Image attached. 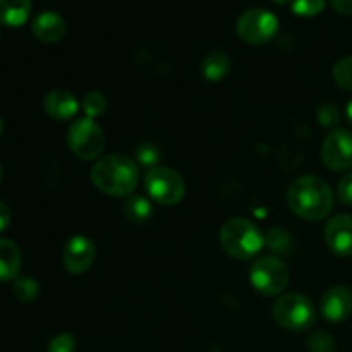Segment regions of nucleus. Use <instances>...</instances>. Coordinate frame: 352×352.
Here are the masks:
<instances>
[{
    "mask_svg": "<svg viewBox=\"0 0 352 352\" xmlns=\"http://www.w3.org/2000/svg\"><path fill=\"white\" fill-rule=\"evenodd\" d=\"M287 205L301 219L322 220L332 212L333 192L323 179L305 175L289 186Z\"/></svg>",
    "mask_w": 352,
    "mask_h": 352,
    "instance_id": "1",
    "label": "nucleus"
},
{
    "mask_svg": "<svg viewBox=\"0 0 352 352\" xmlns=\"http://www.w3.org/2000/svg\"><path fill=\"white\" fill-rule=\"evenodd\" d=\"M91 181L103 195L122 198L136 189L138 167L126 155H107L93 165Z\"/></svg>",
    "mask_w": 352,
    "mask_h": 352,
    "instance_id": "2",
    "label": "nucleus"
},
{
    "mask_svg": "<svg viewBox=\"0 0 352 352\" xmlns=\"http://www.w3.org/2000/svg\"><path fill=\"white\" fill-rule=\"evenodd\" d=\"M220 246L236 260H251L263 250L265 237L251 220L243 217L229 219L220 229Z\"/></svg>",
    "mask_w": 352,
    "mask_h": 352,
    "instance_id": "3",
    "label": "nucleus"
},
{
    "mask_svg": "<svg viewBox=\"0 0 352 352\" xmlns=\"http://www.w3.org/2000/svg\"><path fill=\"white\" fill-rule=\"evenodd\" d=\"M274 320L278 327L291 332H305L315 325V306L311 299L299 292H291L275 301Z\"/></svg>",
    "mask_w": 352,
    "mask_h": 352,
    "instance_id": "4",
    "label": "nucleus"
},
{
    "mask_svg": "<svg viewBox=\"0 0 352 352\" xmlns=\"http://www.w3.org/2000/svg\"><path fill=\"white\" fill-rule=\"evenodd\" d=\"M144 186L151 199L164 206L177 205L186 195L184 179L168 167H151L144 177Z\"/></svg>",
    "mask_w": 352,
    "mask_h": 352,
    "instance_id": "5",
    "label": "nucleus"
},
{
    "mask_svg": "<svg viewBox=\"0 0 352 352\" xmlns=\"http://www.w3.org/2000/svg\"><path fill=\"white\" fill-rule=\"evenodd\" d=\"M67 144L81 160H95L105 150V133L93 119H79L67 129Z\"/></svg>",
    "mask_w": 352,
    "mask_h": 352,
    "instance_id": "6",
    "label": "nucleus"
},
{
    "mask_svg": "<svg viewBox=\"0 0 352 352\" xmlns=\"http://www.w3.org/2000/svg\"><path fill=\"white\" fill-rule=\"evenodd\" d=\"M253 287L263 296H278L289 285V268L278 258H258L250 270Z\"/></svg>",
    "mask_w": 352,
    "mask_h": 352,
    "instance_id": "7",
    "label": "nucleus"
},
{
    "mask_svg": "<svg viewBox=\"0 0 352 352\" xmlns=\"http://www.w3.org/2000/svg\"><path fill=\"white\" fill-rule=\"evenodd\" d=\"M237 34L250 45L270 43L278 31V19L267 9H250L237 19Z\"/></svg>",
    "mask_w": 352,
    "mask_h": 352,
    "instance_id": "8",
    "label": "nucleus"
},
{
    "mask_svg": "<svg viewBox=\"0 0 352 352\" xmlns=\"http://www.w3.org/2000/svg\"><path fill=\"white\" fill-rule=\"evenodd\" d=\"M322 160L327 168L344 172L352 167V133L336 129L325 138L322 146Z\"/></svg>",
    "mask_w": 352,
    "mask_h": 352,
    "instance_id": "9",
    "label": "nucleus"
},
{
    "mask_svg": "<svg viewBox=\"0 0 352 352\" xmlns=\"http://www.w3.org/2000/svg\"><path fill=\"white\" fill-rule=\"evenodd\" d=\"M96 256V248L86 236H74L67 241L62 253V261L69 274L81 275L91 268Z\"/></svg>",
    "mask_w": 352,
    "mask_h": 352,
    "instance_id": "10",
    "label": "nucleus"
},
{
    "mask_svg": "<svg viewBox=\"0 0 352 352\" xmlns=\"http://www.w3.org/2000/svg\"><path fill=\"white\" fill-rule=\"evenodd\" d=\"M320 309L329 322H344L352 315V291L346 285H333L322 296Z\"/></svg>",
    "mask_w": 352,
    "mask_h": 352,
    "instance_id": "11",
    "label": "nucleus"
},
{
    "mask_svg": "<svg viewBox=\"0 0 352 352\" xmlns=\"http://www.w3.org/2000/svg\"><path fill=\"white\" fill-rule=\"evenodd\" d=\"M325 243L337 256L352 254V215H336L325 226Z\"/></svg>",
    "mask_w": 352,
    "mask_h": 352,
    "instance_id": "12",
    "label": "nucleus"
},
{
    "mask_svg": "<svg viewBox=\"0 0 352 352\" xmlns=\"http://www.w3.org/2000/svg\"><path fill=\"white\" fill-rule=\"evenodd\" d=\"M65 30V21L60 14L52 12V10H45V12L38 14L33 21V26H31V31H33L34 36L38 38L43 43H57L64 38Z\"/></svg>",
    "mask_w": 352,
    "mask_h": 352,
    "instance_id": "13",
    "label": "nucleus"
},
{
    "mask_svg": "<svg viewBox=\"0 0 352 352\" xmlns=\"http://www.w3.org/2000/svg\"><path fill=\"white\" fill-rule=\"evenodd\" d=\"M43 109L52 119L69 120L78 113L79 102L71 91H65V89H54V91L47 93V96H45Z\"/></svg>",
    "mask_w": 352,
    "mask_h": 352,
    "instance_id": "14",
    "label": "nucleus"
},
{
    "mask_svg": "<svg viewBox=\"0 0 352 352\" xmlns=\"http://www.w3.org/2000/svg\"><path fill=\"white\" fill-rule=\"evenodd\" d=\"M21 270V251L16 243L0 239V282H9L17 277Z\"/></svg>",
    "mask_w": 352,
    "mask_h": 352,
    "instance_id": "15",
    "label": "nucleus"
},
{
    "mask_svg": "<svg viewBox=\"0 0 352 352\" xmlns=\"http://www.w3.org/2000/svg\"><path fill=\"white\" fill-rule=\"evenodd\" d=\"M31 0H0V23L9 28H19L30 19Z\"/></svg>",
    "mask_w": 352,
    "mask_h": 352,
    "instance_id": "16",
    "label": "nucleus"
},
{
    "mask_svg": "<svg viewBox=\"0 0 352 352\" xmlns=\"http://www.w3.org/2000/svg\"><path fill=\"white\" fill-rule=\"evenodd\" d=\"M230 71V58L223 52H212L201 62V72L208 81L217 82Z\"/></svg>",
    "mask_w": 352,
    "mask_h": 352,
    "instance_id": "17",
    "label": "nucleus"
},
{
    "mask_svg": "<svg viewBox=\"0 0 352 352\" xmlns=\"http://www.w3.org/2000/svg\"><path fill=\"white\" fill-rule=\"evenodd\" d=\"M153 213V206L143 196H131L124 205V215L133 223H144Z\"/></svg>",
    "mask_w": 352,
    "mask_h": 352,
    "instance_id": "18",
    "label": "nucleus"
},
{
    "mask_svg": "<svg viewBox=\"0 0 352 352\" xmlns=\"http://www.w3.org/2000/svg\"><path fill=\"white\" fill-rule=\"evenodd\" d=\"M81 107H82V112L86 113V117L95 120L96 117H100L105 113L107 98L100 91H89L82 96Z\"/></svg>",
    "mask_w": 352,
    "mask_h": 352,
    "instance_id": "19",
    "label": "nucleus"
},
{
    "mask_svg": "<svg viewBox=\"0 0 352 352\" xmlns=\"http://www.w3.org/2000/svg\"><path fill=\"white\" fill-rule=\"evenodd\" d=\"M38 284L33 280V278H19V280L14 282L12 292L16 296L17 301L21 302H33L34 299L38 298Z\"/></svg>",
    "mask_w": 352,
    "mask_h": 352,
    "instance_id": "20",
    "label": "nucleus"
},
{
    "mask_svg": "<svg viewBox=\"0 0 352 352\" xmlns=\"http://www.w3.org/2000/svg\"><path fill=\"white\" fill-rule=\"evenodd\" d=\"M333 81L342 89L352 91V55L342 58L333 65Z\"/></svg>",
    "mask_w": 352,
    "mask_h": 352,
    "instance_id": "21",
    "label": "nucleus"
},
{
    "mask_svg": "<svg viewBox=\"0 0 352 352\" xmlns=\"http://www.w3.org/2000/svg\"><path fill=\"white\" fill-rule=\"evenodd\" d=\"M327 6V0H292V12L301 17L318 16Z\"/></svg>",
    "mask_w": 352,
    "mask_h": 352,
    "instance_id": "22",
    "label": "nucleus"
},
{
    "mask_svg": "<svg viewBox=\"0 0 352 352\" xmlns=\"http://www.w3.org/2000/svg\"><path fill=\"white\" fill-rule=\"evenodd\" d=\"M265 243H267L268 246H270V250L275 251V253H285V251L291 250L292 237L287 230L272 229L270 232H268Z\"/></svg>",
    "mask_w": 352,
    "mask_h": 352,
    "instance_id": "23",
    "label": "nucleus"
},
{
    "mask_svg": "<svg viewBox=\"0 0 352 352\" xmlns=\"http://www.w3.org/2000/svg\"><path fill=\"white\" fill-rule=\"evenodd\" d=\"M309 352H336V340L329 332L316 330L308 339Z\"/></svg>",
    "mask_w": 352,
    "mask_h": 352,
    "instance_id": "24",
    "label": "nucleus"
},
{
    "mask_svg": "<svg viewBox=\"0 0 352 352\" xmlns=\"http://www.w3.org/2000/svg\"><path fill=\"white\" fill-rule=\"evenodd\" d=\"M318 120L323 127H333L340 122V110L339 107L332 103H325L318 110Z\"/></svg>",
    "mask_w": 352,
    "mask_h": 352,
    "instance_id": "25",
    "label": "nucleus"
},
{
    "mask_svg": "<svg viewBox=\"0 0 352 352\" xmlns=\"http://www.w3.org/2000/svg\"><path fill=\"white\" fill-rule=\"evenodd\" d=\"M76 339L71 333H60L55 339H52L48 352H74Z\"/></svg>",
    "mask_w": 352,
    "mask_h": 352,
    "instance_id": "26",
    "label": "nucleus"
},
{
    "mask_svg": "<svg viewBox=\"0 0 352 352\" xmlns=\"http://www.w3.org/2000/svg\"><path fill=\"white\" fill-rule=\"evenodd\" d=\"M337 196L344 205L352 206V172L342 175V179L337 184Z\"/></svg>",
    "mask_w": 352,
    "mask_h": 352,
    "instance_id": "27",
    "label": "nucleus"
},
{
    "mask_svg": "<svg viewBox=\"0 0 352 352\" xmlns=\"http://www.w3.org/2000/svg\"><path fill=\"white\" fill-rule=\"evenodd\" d=\"M138 160L143 165H153L155 167V164L158 160V151L155 148H151L150 144H144V146H141L138 150Z\"/></svg>",
    "mask_w": 352,
    "mask_h": 352,
    "instance_id": "28",
    "label": "nucleus"
},
{
    "mask_svg": "<svg viewBox=\"0 0 352 352\" xmlns=\"http://www.w3.org/2000/svg\"><path fill=\"white\" fill-rule=\"evenodd\" d=\"M330 6L344 16H351L352 14V0H330Z\"/></svg>",
    "mask_w": 352,
    "mask_h": 352,
    "instance_id": "29",
    "label": "nucleus"
},
{
    "mask_svg": "<svg viewBox=\"0 0 352 352\" xmlns=\"http://www.w3.org/2000/svg\"><path fill=\"white\" fill-rule=\"evenodd\" d=\"M10 222V210L3 201H0V232L7 229Z\"/></svg>",
    "mask_w": 352,
    "mask_h": 352,
    "instance_id": "30",
    "label": "nucleus"
},
{
    "mask_svg": "<svg viewBox=\"0 0 352 352\" xmlns=\"http://www.w3.org/2000/svg\"><path fill=\"white\" fill-rule=\"evenodd\" d=\"M346 117L347 120H349V124L352 126V100L349 103H347V109H346Z\"/></svg>",
    "mask_w": 352,
    "mask_h": 352,
    "instance_id": "31",
    "label": "nucleus"
},
{
    "mask_svg": "<svg viewBox=\"0 0 352 352\" xmlns=\"http://www.w3.org/2000/svg\"><path fill=\"white\" fill-rule=\"evenodd\" d=\"M274 2H277L278 6H284V3H287L289 0H274Z\"/></svg>",
    "mask_w": 352,
    "mask_h": 352,
    "instance_id": "32",
    "label": "nucleus"
},
{
    "mask_svg": "<svg viewBox=\"0 0 352 352\" xmlns=\"http://www.w3.org/2000/svg\"><path fill=\"white\" fill-rule=\"evenodd\" d=\"M0 134H2V119H0Z\"/></svg>",
    "mask_w": 352,
    "mask_h": 352,
    "instance_id": "33",
    "label": "nucleus"
},
{
    "mask_svg": "<svg viewBox=\"0 0 352 352\" xmlns=\"http://www.w3.org/2000/svg\"><path fill=\"white\" fill-rule=\"evenodd\" d=\"M0 179H2V167H0Z\"/></svg>",
    "mask_w": 352,
    "mask_h": 352,
    "instance_id": "34",
    "label": "nucleus"
}]
</instances>
